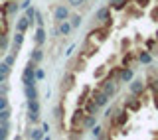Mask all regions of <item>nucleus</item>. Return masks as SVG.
Instances as JSON below:
<instances>
[{
	"mask_svg": "<svg viewBox=\"0 0 158 140\" xmlns=\"http://www.w3.org/2000/svg\"><path fill=\"white\" fill-rule=\"evenodd\" d=\"M36 67H38V63L34 61V59H30V61L26 63V67H24V71H22V83L24 85L38 83L36 81Z\"/></svg>",
	"mask_w": 158,
	"mask_h": 140,
	"instance_id": "1",
	"label": "nucleus"
},
{
	"mask_svg": "<svg viewBox=\"0 0 158 140\" xmlns=\"http://www.w3.org/2000/svg\"><path fill=\"white\" fill-rule=\"evenodd\" d=\"M99 89H101L103 93H107L109 97H117V93H118V81L117 79H113V77H109V79H103L101 83H99Z\"/></svg>",
	"mask_w": 158,
	"mask_h": 140,
	"instance_id": "2",
	"label": "nucleus"
},
{
	"mask_svg": "<svg viewBox=\"0 0 158 140\" xmlns=\"http://www.w3.org/2000/svg\"><path fill=\"white\" fill-rule=\"evenodd\" d=\"M71 16V10H69L67 4H57V6H53V22H56V26L59 22H63V20H69Z\"/></svg>",
	"mask_w": 158,
	"mask_h": 140,
	"instance_id": "3",
	"label": "nucleus"
},
{
	"mask_svg": "<svg viewBox=\"0 0 158 140\" xmlns=\"http://www.w3.org/2000/svg\"><path fill=\"white\" fill-rule=\"evenodd\" d=\"M128 91H131V95L142 97V93L146 91V83L142 81V79H132V81L128 83Z\"/></svg>",
	"mask_w": 158,
	"mask_h": 140,
	"instance_id": "4",
	"label": "nucleus"
},
{
	"mask_svg": "<svg viewBox=\"0 0 158 140\" xmlns=\"http://www.w3.org/2000/svg\"><path fill=\"white\" fill-rule=\"evenodd\" d=\"M83 117H85V111H83L81 107L73 111V114H71V130H81V121H83Z\"/></svg>",
	"mask_w": 158,
	"mask_h": 140,
	"instance_id": "5",
	"label": "nucleus"
},
{
	"mask_svg": "<svg viewBox=\"0 0 158 140\" xmlns=\"http://www.w3.org/2000/svg\"><path fill=\"white\" fill-rule=\"evenodd\" d=\"M46 39H48L46 28H44V26H38V28H36V32H34V46L44 47V46H46Z\"/></svg>",
	"mask_w": 158,
	"mask_h": 140,
	"instance_id": "6",
	"label": "nucleus"
},
{
	"mask_svg": "<svg viewBox=\"0 0 158 140\" xmlns=\"http://www.w3.org/2000/svg\"><path fill=\"white\" fill-rule=\"evenodd\" d=\"M117 79H118V83H131L132 79H135V69H132L131 65H128V67L123 65L121 71H118V77Z\"/></svg>",
	"mask_w": 158,
	"mask_h": 140,
	"instance_id": "7",
	"label": "nucleus"
},
{
	"mask_svg": "<svg viewBox=\"0 0 158 140\" xmlns=\"http://www.w3.org/2000/svg\"><path fill=\"white\" fill-rule=\"evenodd\" d=\"M91 97H93V101L97 103V107H99V109H105L107 105H109V101H111V97H109L107 93H103L101 89H97V91L93 93Z\"/></svg>",
	"mask_w": 158,
	"mask_h": 140,
	"instance_id": "8",
	"label": "nucleus"
},
{
	"mask_svg": "<svg viewBox=\"0 0 158 140\" xmlns=\"http://www.w3.org/2000/svg\"><path fill=\"white\" fill-rule=\"evenodd\" d=\"M109 32H111V28H109V26H105V28H95V30H91V32H89V36L95 38L97 43H101V42H105V39L109 38Z\"/></svg>",
	"mask_w": 158,
	"mask_h": 140,
	"instance_id": "9",
	"label": "nucleus"
},
{
	"mask_svg": "<svg viewBox=\"0 0 158 140\" xmlns=\"http://www.w3.org/2000/svg\"><path fill=\"white\" fill-rule=\"evenodd\" d=\"M95 124H97V114L85 113V117H83V121H81V130H91Z\"/></svg>",
	"mask_w": 158,
	"mask_h": 140,
	"instance_id": "10",
	"label": "nucleus"
},
{
	"mask_svg": "<svg viewBox=\"0 0 158 140\" xmlns=\"http://www.w3.org/2000/svg\"><path fill=\"white\" fill-rule=\"evenodd\" d=\"M125 109H127V111H132V113H136L138 109H140V101H138L136 95H128V97H127Z\"/></svg>",
	"mask_w": 158,
	"mask_h": 140,
	"instance_id": "11",
	"label": "nucleus"
},
{
	"mask_svg": "<svg viewBox=\"0 0 158 140\" xmlns=\"http://www.w3.org/2000/svg\"><path fill=\"white\" fill-rule=\"evenodd\" d=\"M24 97L26 99H40V91H38V85H24Z\"/></svg>",
	"mask_w": 158,
	"mask_h": 140,
	"instance_id": "12",
	"label": "nucleus"
},
{
	"mask_svg": "<svg viewBox=\"0 0 158 140\" xmlns=\"http://www.w3.org/2000/svg\"><path fill=\"white\" fill-rule=\"evenodd\" d=\"M57 32H59V36H71V32H73V26H71V22L69 20H63V22H59L57 24Z\"/></svg>",
	"mask_w": 158,
	"mask_h": 140,
	"instance_id": "13",
	"label": "nucleus"
},
{
	"mask_svg": "<svg viewBox=\"0 0 158 140\" xmlns=\"http://www.w3.org/2000/svg\"><path fill=\"white\" fill-rule=\"evenodd\" d=\"M95 18L99 20V22H107L109 18H113V16H111V6H101V8L95 12Z\"/></svg>",
	"mask_w": 158,
	"mask_h": 140,
	"instance_id": "14",
	"label": "nucleus"
},
{
	"mask_svg": "<svg viewBox=\"0 0 158 140\" xmlns=\"http://www.w3.org/2000/svg\"><path fill=\"white\" fill-rule=\"evenodd\" d=\"M136 61L142 63V65H150V63H152V53H150V49H142V51H138Z\"/></svg>",
	"mask_w": 158,
	"mask_h": 140,
	"instance_id": "15",
	"label": "nucleus"
},
{
	"mask_svg": "<svg viewBox=\"0 0 158 140\" xmlns=\"http://www.w3.org/2000/svg\"><path fill=\"white\" fill-rule=\"evenodd\" d=\"M30 26H32V24H30V20H28L26 16H20V18L16 20V24H14L16 32H24V34L28 32V28H30Z\"/></svg>",
	"mask_w": 158,
	"mask_h": 140,
	"instance_id": "16",
	"label": "nucleus"
},
{
	"mask_svg": "<svg viewBox=\"0 0 158 140\" xmlns=\"http://www.w3.org/2000/svg\"><path fill=\"white\" fill-rule=\"evenodd\" d=\"M73 83H75V77H73V73H65V75H63V79H61V91H63V93L69 91V89L73 87Z\"/></svg>",
	"mask_w": 158,
	"mask_h": 140,
	"instance_id": "17",
	"label": "nucleus"
},
{
	"mask_svg": "<svg viewBox=\"0 0 158 140\" xmlns=\"http://www.w3.org/2000/svg\"><path fill=\"white\" fill-rule=\"evenodd\" d=\"M26 107L30 113H36L40 114L42 113V107H40V99H26Z\"/></svg>",
	"mask_w": 158,
	"mask_h": 140,
	"instance_id": "18",
	"label": "nucleus"
},
{
	"mask_svg": "<svg viewBox=\"0 0 158 140\" xmlns=\"http://www.w3.org/2000/svg\"><path fill=\"white\" fill-rule=\"evenodd\" d=\"M44 136H46V132H44V128H38V126L30 128V132L26 134V138H32V140H42Z\"/></svg>",
	"mask_w": 158,
	"mask_h": 140,
	"instance_id": "19",
	"label": "nucleus"
},
{
	"mask_svg": "<svg viewBox=\"0 0 158 140\" xmlns=\"http://www.w3.org/2000/svg\"><path fill=\"white\" fill-rule=\"evenodd\" d=\"M30 59H34V61H36V63H38V65H40V63H42V61H44V49L36 46V47H34V51H32V53H30Z\"/></svg>",
	"mask_w": 158,
	"mask_h": 140,
	"instance_id": "20",
	"label": "nucleus"
},
{
	"mask_svg": "<svg viewBox=\"0 0 158 140\" xmlns=\"http://www.w3.org/2000/svg\"><path fill=\"white\" fill-rule=\"evenodd\" d=\"M53 118H56V122L61 126V121H63V105H57V107H53Z\"/></svg>",
	"mask_w": 158,
	"mask_h": 140,
	"instance_id": "21",
	"label": "nucleus"
},
{
	"mask_svg": "<svg viewBox=\"0 0 158 140\" xmlns=\"http://www.w3.org/2000/svg\"><path fill=\"white\" fill-rule=\"evenodd\" d=\"M10 126H12V124H10V121H6V122H0V140H4V138H8L10 136Z\"/></svg>",
	"mask_w": 158,
	"mask_h": 140,
	"instance_id": "22",
	"label": "nucleus"
},
{
	"mask_svg": "<svg viewBox=\"0 0 158 140\" xmlns=\"http://www.w3.org/2000/svg\"><path fill=\"white\" fill-rule=\"evenodd\" d=\"M128 4V0H109V6L111 10H123Z\"/></svg>",
	"mask_w": 158,
	"mask_h": 140,
	"instance_id": "23",
	"label": "nucleus"
},
{
	"mask_svg": "<svg viewBox=\"0 0 158 140\" xmlns=\"http://www.w3.org/2000/svg\"><path fill=\"white\" fill-rule=\"evenodd\" d=\"M91 136H93V138H107V134L103 132V126L95 124V126L91 128Z\"/></svg>",
	"mask_w": 158,
	"mask_h": 140,
	"instance_id": "24",
	"label": "nucleus"
},
{
	"mask_svg": "<svg viewBox=\"0 0 158 140\" xmlns=\"http://www.w3.org/2000/svg\"><path fill=\"white\" fill-rule=\"evenodd\" d=\"M36 10H38V8H34V6H28L26 10H24V16H26V18L30 20V24H32V26L36 24V22H34V16H36Z\"/></svg>",
	"mask_w": 158,
	"mask_h": 140,
	"instance_id": "25",
	"label": "nucleus"
},
{
	"mask_svg": "<svg viewBox=\"0 0 158 140\" xmlns=\"http://www.w3.org/2000/svg\"><path fill=\"white\" fill-rule=\"evenodd\" d=\"M22 43H24V32H16V34L12 36V46L22 47Z\"/></svg>",
	"mask_w": 158,
	"mask_h": 140,
	"instance_id": "26",
	"label": "nucleus"
},
{
	"mask_svg": "<svg viewBox=\"0 0 158 140\" xmlns=\"http://www.w3.org/2000/svg\"><path fill=\"white\" fill-rule=\"evenodd\" d=\"M69 22H71V26H73V30H77L79 26L83 24V18L79 16V14H73V16H69Z\"/></svg>",
	"mask_w": 158,
	"mask_h": 140,
	"instance_id": "27",
	"label": "nucleus"
},
{
	"mask_svg": "<svg viewBox=\"0 0 158 140\" xmlns=\"http://www.w3.org/2000/svg\"><path fill=\"white\" fill-rule=\"evenodd\" d=\"M10 46V39H8V34H0V51H6Z\"/></svg>",
	"mask_w": 158,
	"mask_h": 140,
	"instance_id": "28",
	"label": "nucleus"
},
{
	"mask_svg": "<svg viewBox=\"0 0 158 140\" xmlns=\"http://www.w3.org/2000/svg\"><path fill=\"white\" fill-rule=\"evenodd\" d=\"M10 118H12V111H10V107L2 109V111H0V122H6V121H10Z\"/></svg>",
	"mask_w": 158,
	"mask_h": 140,
	"instance_id": "29",
	"label": "nucleus"
},
{
	"mask_svg": "<svg viewBox=\"0 0 158 140\" xmlns=\"http://www.w3.org/2000/svg\"><path fill=\"white\" fill-rule=\"evenodd\" d=\"M0 73H2V75H6V77H10V73H12V67H10L8 63L4 61V59L0 61Z\"/></svg>",
	"mask_w": 158,
	"mask_h": 140,
	"instance_id": "30",
	"label": "nucleus"
},
{
	"mask_svg": "<svg viewBox=\"0 0 158 140\" xmlns=\"http://www.w3.org/2000/svg\"><path fill=\"white\" fill-rule=\"evenodd\" d=\"M132 59H136V56H135V53H131V51H127L125 56H123V65H125V67H128V65H131V61H132Z\"/></svg>",
	"mask_w": 158,
	"mask_h": 140,
	"instance_id": "31",
	"label": "nucleus"
},
{
	"mask_svg": "<svg viewBox=\"0 0 158 140\" xmlns=\"http://www.w3.org/2000/svg\"><path fill=\"white\" fill-rule=\"evenodd\" d=\"M26 121H28L30 124H38V122H40V114H36V113H30V111H28Z\"/></svg>",
	"mask_w": 158,
	"mask_h": 140,
	"instance_id": "32",
	"label": "nucleus"
},
{
	"mask_svg": "<svg viewBox=\"0 0 158 140\" xmlns=\"http://www.w3.org/2000/svg\"><path fill=\"white\" fill-rule=\"evenodd\" d=\"M4 61H6L10 67H14V63H16V53H12V51L6 53V56H4Z\"/></svg>",
	"mask_w": 158,
	"mask_h": 140,
	"instance_id": "33",
	"label": "nucleus"
},
{
	"mask_svg": "<svg viewBox=\"0 0 158 140\" xmlns=\"http://www.w3.org/2000/svg\"><path fill=\"white\" fill-rule=\"evenodd\" d=\"M117 111H118L117 107H113V105L109 107V105H107V111H105V114H103V117H105V118H111V117H113V114H115Z\"/></svg>",
	"mask_w": 158,
	"mask_h": 140,
	"instance_id": "34",
	"label": "nucleus"
},
{
	"mask_svg": "<svg viewBox=\"0 0 158 140\" xmlns=\"http://www.w3.org/2000/svg\"><path fill=\"white\" fill-rule=\"evenodd\" d=\"M6 107H10L8 95H0V111H2V109H6Z\"/></svg>",
	"mask_w": 158,
	"mask_h": 140,
	"instance_id": "35",
	"label": "nucleus"
},
{
	"mask_svg": "<svg viewBox=\"0 0 158 140\" xmlns=\"http://www.w3.org/2000/svg\"><path fill=\"white\" fill-rule=\"evenodd\" d=\"M46 79V71L42 67H36V81H44Z\"/></svg>",
	"mask_w": 158,
	"mask_h": 140,
	"instance_id": "36",
	"label": "nucleus"
},
{
	"mask_svg": "<svg viewBox=\"0 0 158 140\" xmlns=\"http://www.w3.org/2000/svg\"><path fill=\"white\" fill-rule=\"evenodd\" d=\"M34 22H36L38 26H44V16H42V12H40V10H36V16H34Z\"/></svg>",
	"mask_w": 158,
	"mask_h": 140,
	"instance_id": "37",
	"label": "nucleus"
},
{
	"mask_svg": "<svg viewBox=\"0 0 158 140\" xmlns=\"http://www.w3.org/2000/svg\"><path fill=\"white\" fill-rule=\"evenodd\" d=\"M10 93V85H8V81L6 83H0V95H8Z\"/></svg>",
	"mask_w": 158,
	"mask_h": 140,
	"instance_id": "38",
	"label": "nucleus"
},
{
	"mask_svg": "<svg viewBox=\"0 0 158 140\" xmlns=\"http://www.w3.org/2000/svg\"><path fill=\"white\" fill-rule=\"evenodd\" d=\"M28 6H32V0H22L20 2V10H26Z\"/></svg>",
	"mask_w": 158,
	"mask_h": 140,
	"instance_id": "39",
	"label": "nucleus"
},
{
	"mask_svg": "<svg viewBox=\"0 0 158 140\" xmlns=\"http://www.w3.org/2000/svg\"><path fill=\"white\" fill-rule=\"evenodd\" d=\"M83 2H85V0H69V4H71L73 8H79V6H81Z\"/></svg>",
	"mask_w": 158,
	"mask_h": 140,
	"instance_id": "40",
	"label": "nucleus"
},
{
	"mask_svg": "<svg viewBox=\"0 0 158 140\" xmlns=\"http://www.w3.org/2000/svg\"><path fill=\"white\" fill-rule=\"evenodd\" d=\"M150 18L152 20H158V6H154V8L150 10Z\"/></svg>",
	"mask_w": 158,
	"mask_h": 140,
	"instance_id": "41",
	"label": "nucleus"
},
{
	"mask_svg": "<svg viewBox=\"0 0 158 140\" xmlns=\"http://www.w3.org/2000/svg\"><path fill=\"white\" fill-rule=\"evenodd\" d=\"M136 4H138L140 8H146L148 4H150V0H136Z\"/></svg>",
	"mask_w": 158,
	"mask_h": 140,
	"instance_id": "42",
	"label": "nucleus"
},
{
	"mask_svg": "<svg viewBox=\"0 0 158 140\" xmlns=\"http://www.w3.org/2000/svg\"><path fill=\"white\" fill-rule=\"evenodd\" d=\"M154 46H156V39H148L146 42V49H152Z\"/></svg>",
	"mask_w": 158,
	"mask_h": 140,
	"instance_id": "43",
	"label": "nucleus"
},
{
	"mask_svg": "<svg viewBox=\"0 0 158 140\" xmlns=\"http://www.w3.org/2000/svg\"><path fill=\"white\" fill-rule=\"evenodd\" d=\"M73 49H75V43H73V46H71V47H69L67 51H65V56H67V57H71V56H73Z\"/></svg>",
	"mask_w": 158,
	"mask_h": 140,
	"instance_id": "44",
	"label": "nucleus"
},
{
	"mask_svg": "<svg viewBox=\"0 0 158 140\" xmlns=\"http://www.w3.org/2000/svg\"><path fill=\"white\" fill-rule=\"evenodd\" d=\"M42 128H44V132H46V134L49 132V124L48 122H42Z\"/></svg>",
	"mask_w": 158,
	"mask_h": 140,
	"instance_id": "45",
	"label": "nucleus"
},
{
	"mask_svg": "<svg viewBox=\"0 0 158 140\" xmlns=\"http://www.w3.org/2000/svg\"><path fill=\"white\" fill-rule=\"evenodd\" d=\"M8 81V77H6V75H2V73H0V83H6Z\"/></svg>",
	"mask_w": 158,
	"mask_h": 140,
	"instance_id": "46",
	"label": "nucleus"
},
{
	"mask_svg": "<svg viewBox=\"0 0 158 140\" xmlns=\"http://www.w3.org/2000/svg\"><path fill=\"white\" fill-rule=\"evenodd\" d=\"M154 105H156V109H158V93H154Z\"/></svg>",
	"mask_w": 158,
	"mask_h": 140,
	"instance_id": "47",
	"label": "nucleus"
},
{
	"mask_svg": "<svg viewBox=\"0 0 158 140\" xmlns=\"http://www.w3.org/2000/svg\"><path fill=\"white\" fill-rule=\"evenodd\" d=\"M156 77H158V69H156Z\"/></svg>",
	"mask_w": 158,
	"mask_h": 140,
	"instance_id": "48",
	"label": "nucleus"
},
{
	"mask_svg": "<svg viewBox=\"0 0 158 140\" xmlns=\"http://www.w3.org/2000/svg\"><path fill=\"white\" fill-rule=\"evenodd\" d=\"M85 2H87V0H85Z\"/></svg>",
	"mask_w": 158,
	"mask_h": 140,
	"instance_id": "49",
	"label": "nucleus"
}]
</instances>
